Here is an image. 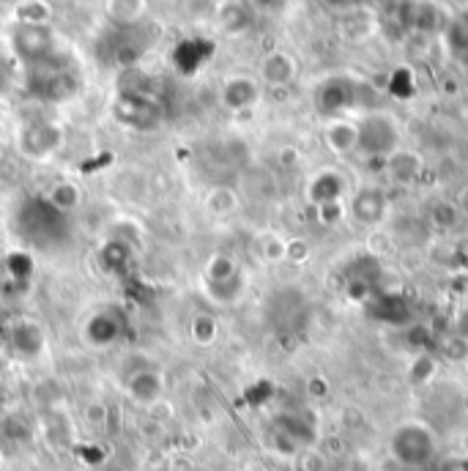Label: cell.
Here are the masks:
<instances>
[{"label": "cell", "mask_w": 468, "mask_h": 471, "mask_svg": "<svg viewBox=\"0 0 468 471\" xmlns=\"http://www.w3.org/2000/svg\"><path fill=\"white\" fill-rule=\"evenodd\" d=\"M113 116L118 124L137 129V132H151L162 124V105L154 94H143V91H118L116 102H113Z\"/></svg>", "instance_id": "3957f363"}, {"label": "cell", "mask_w": 468, "mask_h": 471, "mask_svg": "<svg viewBox=\"0 0 468 471\" xmlns=\"http://www.w3.org/2000/svg\"><path fill=\"white\" fill-rule=\"evenodd\" d=\"M146 12V0H107V17L116 28L137 26Z\"/></svg>", "instance_id": "d6986e66"}, {"label": "cell", "mask_w": 468, "mask_h": 471, "mask_svg": "<svg viewBox=\"0 0 468 471\" xmlns=\"http://www.w3.org/2000/svg\"><path fill=\"white\" fill-rule=\"evenodd\" d=\"M83 460L97 466V463H102V460H105V452H102L99 446H86V449H83Z\"/></svg>", "instance_id": "d590c367"}, {"label": "cell", "mask_w": 468, "mask_h": 471, "mask_svg": "<svg viewBox=\"0 0 468 471\" xmlns=\"http://www.w3.org/2000/svg\"><path fill=\"white\" fill-rule=\"evenodd\" d=\"M206 206H209L217 217H228L230 211H236L239 198H236V192H233L230 187H217V189H211Z\"/></svg>", "instance_id": "484cf974"}, {"label": "cell", "mask_w": 468, "mask_h": 471, "mask_svg": "<svg viewBox=\"0 0 468 471\" xmlns=\"http://www.w3.org/2000/svg\"><path fill=\"white\" fill-rule=\"evenodd\" d=\"M64 143V132L50 121H31L20 132V151L31 159L53 157Z\"/></svg>", "instance_id": "9c48e42d"}, {"label": "cell", "mask_w": 468, "mask_h": 471, "mask_svg": "<svg viewBox=\"0 0 468 471\" xmlns=\"http://www.w3.org/2000/svg\"><path fill=\"white\" fill-rule=\"evenodd\" d=\"M12 50L28 69V67L56 58L58 39H56V31L50 28V23L47 26H20L17 23L15 34H12Z\"/></svg>", "instance_id": "5b68a950"}, {"label": "cell", "mask_w": 468, "mask_h": 471, "mask_svg": "<svg viewBox=\"0 0 468 471\" xmlns=\"http://www.w3.org/2000/svg\"><path fill=\"white\" fill-rule=\"evenodd\" d=\"M342 200H331V203H323V206H318V220L323 222V225H337L340 220H342Z\"/></svg>", "instance_id": "f546056e"}, {"label": "cell", "mask_w": 468, "mask_h": 471, "mask_svg": "<svg viewBox=\"0 0 468 471\" xmlns=\"http://www.w3.org/2000/svg\"><path fill=\"white\" fill-rule=\"evenodd\" d=\"M310 258V244L301 241V239H288L285 241V261H293V263H301Z\"/></svg>", "instance_id": "4dcf8cb0"}, {"label": "cell", "mask_w": 468, "mask_h": 471, "mask_svg": "<svg viewBox=\"0 0 468 471\" xmlns=\"http://www.w3.org/2000/svg\"><path fill=\"white\" fill-rule=\"evenodd\" d=\"M151 26H127V28H116L113 34H107V64L118 67V69H135V64L146 56L148 45H151Z\"/></svg>", "instance_id": "8992f818"}, {"label": "cell", "mask_w": 468, "mask_h": 471, "mask_svg": "<svg viewBox=\"0 0 468 471\" xmlns=\"http://www.w3.org/2000/svg\"><path fill=\"white\" fill-rule=\"evenodd\" d=\"M99 261L105 266V271L110 274H127L129 266H132V247L121 239H110L102 252H99Z\"/></svg>", "instance_id": "ac0fdd59"}, {"label": "cell", "mask_w": 468, "mask_h": 471, "mask_svg": "<svg viewBox=\"0 0 468 471\" xmlns=\"http://www.w3.org/2000/svg\"><path fill=\"white\" fill-rule=\"evenodd\" d=\"M392 446H394V455L405 466H419V463L432 457L435 438H432L430 427H424L422 422H405L394 430Z\"/></svg>", "instance_id": "52a82bcc"}, {"label": "cell", "mask_w": 468, "mask_h": 471, "mask_svg": "<svg viewBox=\"0 0 468 471\" xmlns=\"http://www.w3.org/2000/svg\"><path fill=\"white\" fill-rule=\"evenodd\" d=\"M6 266H9L12 280H17V282L28 280L31 271H34V261H31V255H25V252H12L9 261H6Z\"/></svg>", "instance_id": "f1b7e54d"}, {"label": "cell", "mask_w": 468, "mask_h": 471, "mask_svg": "<svg viewBox=\"0 0 468 471\" xmlns=\"http://www.w3.org/2000/svg\"><path fill=\"white\" fill-rule=\"evenodd\" d=\"M214 56V42L209 39H181L173 53H170V64L178 75L189 77L198 75Z\"/></svg>", "instance_id": "30bf717a"}, {"label": "cell", "mask_w": 468, "mask_h": 471, "mask_svg": "<svg viewBox=\"0 0 468 471\" xmlns=\"http://www.w3.org/2000/svg\"><path fill=\"white\" fill-rule=\"evenodd\" d=\"M86 419H88L91 425H105V422H107V408H105L102 403H91V405L86 408Z\"/></svg>", "instance_id": "836d02e7"}, {"label": "cell", "mask_w": 468, "mask_h": 471, "mask_svg": "<svg viewBox=\"0 0 468 471\" xmlns=\"http://www.w3.org/2000/svg\"><path fill=\"white\" fill-rule=\"evenodd\" d=\"M219 23L228 34H244L252 26V12L247 9V4H239V0H230L219 9Z\"/></svg>", "instance_id": "44dd1931"}, {"label": "cell", "mask_w": 468, "mask_h": 471, "mask_svg": "<svg viewBox=\"0 0 468 471\" xmlns=\"http://www.w3.org/2000/svg\"><path fill=\"white\" fill-rule=\"evenodd\" d=\"M342 189H345V181L342 176L331 173V170H323L318 173L312 181H310V200L315 206H323V203H331V200H340L342 198Z\"/></svg>", "instance_id": "e0dca14e"}, {"label": "cell", "mask_w": 468, "mask_h": 471, "mask_svg": "<svg viewBox=\"0 0 468 471\" xmlns=\"http://www.w3.org/2000/svg\"><path fill=\"white\" fill-rule=\"evenodd\" d=\"M446 42L454 47V53H468V12H460L446 26Z\"/></svg>", "instance_id": "4316f807"}, {"label": "cell", "mask_w": 468, "mask_h": 471, "mask_svg": "<svg viewBox=\"0 0 468 471\" xmlns=\"http://www.w3.org/2000/svg\"><path fill=\"white\" fill-rule=\"evenodd\" d=\"M168 471H195V466H192V460L187 455H176V457H170Z\"/></svg>", "instance_id": "e575fe53"}, {"label": "cell", "mask_w": 468, "mask_h": 471, "mask_svg": "<svg viewBox=\"0 0 468 471\" xmlns=\"http://www.w3.org/2000/svg\"><path fill=\"white\" fill-rule=\"evenodd\" d=\"M353 217L364 225H378L386 217V198L378 189H359L351 206Z\"/></svg>", "instance_id": "2e32d148"}, {"label": "cell", "mask_w": 468, "mask_h": 471, "mask_svg": "<svg viewBox=\"0 0 468 471\" xmlns=\"http://www.w3.org/2000/svg\"><path fill=\"white\" fill-rule=\"evenodd\" d=\"M162 389H165V378H162V373H159L154 364H143V367L132 370L129 378H127V392H129V397H132L135 403H140V405H154V403H159Z\"/></svg>", "instance_id": "8fae6325"}, {"label": "cell", "mask_w": 468, "mask_h": 471, "mask_svg": "<svg viewBox=\"0 0 468 471\" xmlns=\"http://www.w3.org/2000/svg\"><path fill=\"white\" fill-rule=\"evenodd\" d=\"M206 291H209V296H211L214 302H219V304H233V302L239 299V293L244 291V280H241V274H236V277H230V280H217V282H209V280H206Z\"/></svg>", "instance_id": "603a6c76"}, {"label": "cell", "mask_w": 468, "mask_h": 471, "mask_svg": "<svg viewBox=\"0 0 468 471\" xmlns=\"http://www.w3.org/2000/svg\"><path fill=\"white\" fill-rule=\"evenodd\" d=\"M9 345L17 356L34 359L45 351V332L36 321H17L9 332Z\"/></svg>", "instance_id": "4fadbf2b"}, {"label": "cell", "mask_w": 468, "mask_h": 471, "mask_svg": "<svg viewBox=\"0 0 468 471\" xmlns=\"http://www.w3.org/2000/svg\"><path fill=\"white\" fill-rule=\"evenodd\" d=\"M260 91H258V83L252 77H230L225 86H222V105L228 110H249L255 102H258Z\"/></svg>", "instance_id": "9a60e30c"}, {"label": "cell", "mask_w": 468, "mask_h": 471, "mask_svg": "<svg viewBox=\"0 0 468 471\" xmlns=\"http://www.w3.org/2000/svg\"><path fill=\"white\" fill-rule=\"evenodd\" d=\"M236 274H239V266H236V261L228 258V255H214L211 263H209V269H206V280H209V282L230 280V277H236Z\"/></svg>", "instance_id": "83f0119b"}, {"label": "cell", "mask_w": 468, "mask_h": 471, "mask_svg": "<svg viewBox=\"0 0 468 471\" xmlns=\"http://www.w3.org/2000/svg\"><path fill=\"white\" fill-rule=\"evenodd\" d=\"M189 334H192V340L198 343V345H211L217 337H219V323H217V318L214 315H209V312H198L195 318H192V323H189Z\"/></svg>", "instance_id": "cb8c5ba5"}, {"label": "cell", "mask_w": 468, "mask_h": 471, "mask_svg": "<svg viewBox=\"0 0 468 471\" xmlns=\"http://www.w3.org/2000/svg\"><path fill=\"white\" fill-rule=\"evenodd\" d=\"M260 77H263V83L271 86V88H285V86H290L293 77H296V61H293L288 53L274 50V53H269V56L263 58V64H260Z\"/></svg>", "instance_id": "5bb4252c"}, {"label": "cell", "mask_w": 468, "mask_h": 471, "mask_svg": "<svg viewBox=\"0 0 468 471\" xmlns=\"http://www.w3.org/2000/svg\"><path fill=\"white\" fill-rule=\"evenodd\" d=\"M228 471H239V468H228Z\"/></svg>", "instance_id": "8d00e7d4"}, {"label": "cell", "mask_w": 468, "mask_h": 471, "mask_svg": "<svg viewBox=\"0 0 468 471\" xmlns=\"http://www.w3.org/2000/svg\"><path fill=\"white\" fill-rule=\"evenodd\" d=\"M353 99H356V94H353V86L348 77H331L315 94V105L326 116H337V113L348 110L353 105Z\"/></svg>", "instance_id": "7c38bea8"}, {"label": "cell", "mask_w": 468, "mask_h": 471, "mask_svg": "<svg viewBox=\"0 0 468 471\" xmlns=\"http://www.w3.org/2000/svg\"><path fill=\"white\" fill-rule=\"evenodd\" d=\"M263 255H266V261H285V239L271 236V239L263 244Z\"/></svg>", "instance_id": "1f68e13d"}, {"label": "cell", "mask_w": 468, "mask_h": 471, "mask_svg": "<svg viewBox=\"0 0 468 471\" xmlns=\"http://www.w3.org/2000/svg\"><path fill=\"white\" fill-rule=\"evenodd\" d=\"M127 326H129L127 312H124L118 304H110V307L97 310V312L86 321L83 337H86V343H88L91 348H110V345H116V343L127 334Z\"/></svg>", "instance_id": "ba28073f"}, {"label": "cell", "mask_w": 468, "mask_h": 471, "mask_svg": "<svg viewBox=\"0 0 468 471\" xmlns=\"http://www.w3.org/2000/svg\"><path fill=\"white\" fill-rule=\"evenodd\" d=\"M25 91L39 102L61 105L80 94V77L69 69V64L58 53L56 58L25 69Z\"/></svg>", "instance_id": "7a4b0ae2"}, {"label": "cell", "mask_w": 468, "mask_h": 471, "mask_svg": "<svg viewBox=\"0 0 468 471\" xmlns=\"http://www.w3.org/2000/svg\"><path fill=\"white\" fill-rule=\"evenodd\" d=\"M323 4L331 9V12H340V15H348V12H356L361 9L364 0H323Z\"/></svg>", "instance_id": "d6a6232c"}, {"label": "cell", "mask_w": 468, "mask_h": 471, "mask_svg": "<svg viewBox=\"0 0 468 471\" xmlns=\"http://www.w3.org/2000/svg\"><path fill=\"white\" fill-rule=\"evenodd\" d=\"M400 146V129L397 124L383 113H367L356 124V151L364 157H392Z\"/></svg>", "instance_id": "277c9868"}, {"label": "cell", "mask_w": 468, "mask_h": 471, "mask_svg": "<svg viewBox=\"0 0 468 471\" xmlns=\"http://www.w3.org/2000/svg\"><path fill=\"white\" fill-rule=\"evenodd\" d=\"M15 230L23 241L50 250L69 239V214L58 211L47 198H28L15 214Z\"/></svg>", "instance_id": "6da1fadb"}, {"label": "cell", "mask_w": 468, "mask_h": 471, "mask_svg": "<svg viewBox=\"0 0 468 471\" xmlns=\"http://www.w3.org/2000/svg\"><path fill=\"white\" fill-rule=\"evenodd\" d=\"M47 200L58 209V211H64V214H72L77 206H80V200H83V192H80V187L77 184H72V181H61V184H56L53 189H50V195H47Z\"/></svg>", "instance_id": "7402d4cb"}, {"label": "cell", "mask_w": 468, "mask_h": 471, "mask_svg": "<svg viewBox=\"0 0 468 471\" xmlns=\"http://www.w3.org/2000/svg\"><path fill=\"white\" fill-rule=\"evenodd\" d=\"M326 143L331 146L334 154H353L356 151V124L340 118L326 129Z\"/></svg>", "instance_id": "ffe728a7"}, {"label": "cell", "mask_w": 468, "mask_h": 471, "mask_svg": "<svg viewBox=\"0 0 468 471\" xmlns=\"http://www.w3.org/2000/svg\"><path fill=\"white\" fill-rule=\"evenodd\" d=\"M17 23L20 26H47L50 23V6L45 0H28L17 9Z\"/></svg>", "instance_id": "d4e9b609"}]
</instances>
